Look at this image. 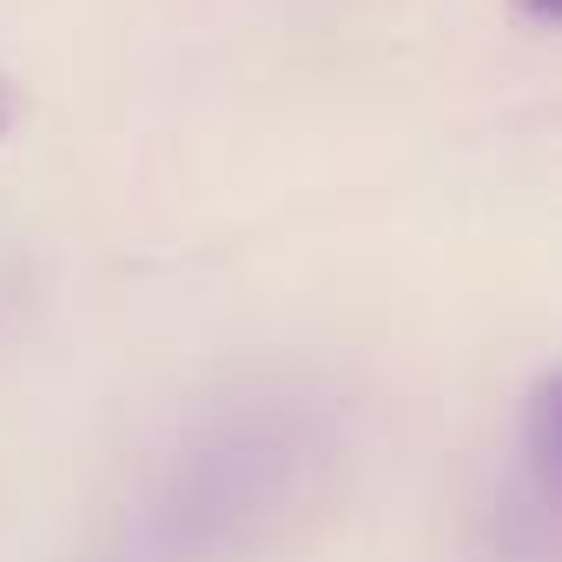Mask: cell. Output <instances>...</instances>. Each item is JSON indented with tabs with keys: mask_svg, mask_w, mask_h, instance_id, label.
Returning <instances> with one entry per match:
<instances>
[{
	"mask_svg": "<svg viewBox=\"0 0 562 562\" xmlns=\"http://www.w3.org/2000/svg\"><path fill=\"white\" fill-rule=\"evenodd\" d=\"M516 8L536 14V21H555V14H562V0H516Z\"/></svg>",
	"mask_w": 562,
	"mask_h": 562,
	"instance_id": "1",
	"label": "cell"
},
{
	"mask_svg": "<svg viewBox=\"0 0 562 562\" xmlns=\"http://www.w3.org/2000/svg\"><path fill=\"white\" fill-rule=\"evenodd\" d=\"M8 120H14V100H8V87H0V133H8Z\"/></svg>",
	"mask_w": 562,
	"mask_h": 562,
	"instance_id": "2",
	"label": "cell"
}]
</instances>
